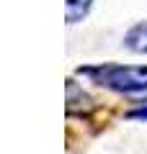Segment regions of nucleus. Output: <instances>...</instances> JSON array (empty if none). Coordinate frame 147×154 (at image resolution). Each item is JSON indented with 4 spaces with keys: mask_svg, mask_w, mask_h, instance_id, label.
<instances>
[{
    "mask_svg": "<svg viewBox=\"0 0 147 154\" xmlns=\"http://www.w3.org/2000/svg\"><path fill=\"white\" fill-rule=\"evenodd\" d=\"M90 3L93 0H67V21L70 23H77L88 16L90 11Z\"/></svg>",
    "mask_w": 147,
    "mask_h": 154,
    "instance_id": "obj_3",
    "label": "nucleus"
},
{
    "mask_svg": "<svg viewBox=\"0 0 147 154\" xmlns=\"http://www.w3.org/2000/svg\"><path fill=\"white\" fill-rule=\"evenodd\" d=\"M124 44L129 46L132 51H137V54H147V21L137 23V26H132L129 31H126Z\"/></svg>",
    "mask_w": 147,
    "mask_h": 154,
    "instance_id": "obj_2",
    "label": "nucleus"
},
{
    "mask_svg": "<svg viewBox=\"0 0 147 154\" xmlns=\"http://www.w3.org/2000/svg\"><path fill=\"white\" fill-rule=\"evenodd\" d=\"M132 118H147V108H137V110H132Z\"/></svg>",
    "mask_w": 147,
    "mask_h": 154,
    "instance_id": "obj_4",
    "label": "nucleus"
},
{
    "mask_svg": "<svg viewBox=\"0 0 147 154\" xmlns=\"http://www.w3.org/2000/svg\"><path fill=\"white\" fill-rule=\"evenodd\" d=\"M80 75H88L98 85H106V88L119 90V93H142V90H147V67L101 64V67H83Z\"/></svg>",
    "mask_w": 147,
    "mask_h": 154,
    "instance_id": "obj_1",
    "label": "nucleus"
}]
</instances>
